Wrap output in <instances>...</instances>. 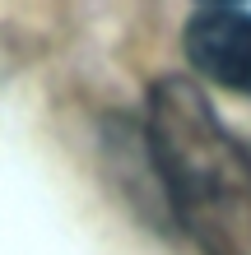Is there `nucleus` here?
<instances>
[{"mask_svg": "<svg viewBox=\"0 0 251 255\" xmlns=\"http://www.w3.org/2000/svg\"><path fill=\"white\" fill-rule=\"evenodd\" d=\"M182 47L210 84L251 98V9L200 5L182 28Z\"/></svg>", "mask_w": 251, "mask_h": 255, "instance_id": "nucleus-2", "label": "nucleus"}, {"mask_svg": "<svg viewBox=\"0 0 251 255\" xmlns=\"http://www.w3.org/2000/svg\"><path fill=\"white\" fill-rule=\"evenodd\" d=\"M144 139L191 246L200 255H251V153L219 121L196 79H154Z\"/></svg>", "mask_w": 251, "mask_h": 255, "instance_id": "nucleus-1", "label": "nucleus"}]
</instances>
